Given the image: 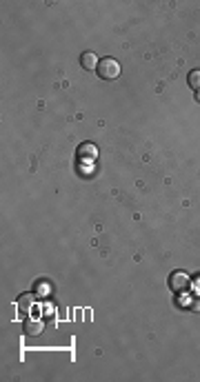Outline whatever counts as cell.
Wrapping results in <instances>:
<instances>
[{
    "label": "cell",
    "instance_id": "cell-1",
    "mask_svg": "<svg viewBox=\"0 0 200 382\" xmlns=\"http://www.w3.org/2000/svg\"><path fill=\"white\" fill-rule=\"evenodd\" d=\"M96 73L103 80H116L120 76V65H118V60H113V58H103L98 63L96 67Z\"/></svg>",
    "mask_w": 200,
    "mask_h": 382
},
{
    "label": "cell",
    "instance_id": "cell-7",
    "mask_svg": "<svg viewBox=\"0 0 200 382\" xmlns=\"http://www.w3.org/2000/svg\"><path fill=\"white\" fill-rule=\"evenodd\" d=\"M18 307H20V311H29L31 307H33V296H31V293H25V296H20Z\"/></svg>",
    "mask_w": 200,
    "mask_h": 382
},
{
    "label": "cell",
    "instance_id": "cell-8",
    "mask_svg": "<svg viewBox=\"0 0 200 382\" xmlns=\"http://www.w3.org/2000/svg\"><path fill=\"white\" fill-rule=\"evenodd\" d=\"M191 309H193V311H200V298H193V303H191Z\"/></svg>",
    "mask_w": 200,
    "mask_h": 382
},
{
    "label": "cell",
    "instance_id": "cell-4",
    "mask_svg": "<svg viewBox=\"0 0 200 382\" xmlns=\"http://www.w3.org/2000/svg\"><path fill=\"white\" fill-rule=\"evenodd\" d=\"M43 320H36V318H27L25 320V325H23V329L27 336H40L43 333Z\"/></svg>",
    "mask_w": 200,
    "mask_h": 382
},
{
    "label": "cell",
    "instance_id": "cell-5",
    "mask_svg": "<svg viewBox=\"0 0 200 382\" xmlns=\"http://www.w3.org/2000/svg\"><path fill=\"white\" fill-rule=\"evenodd\" d=\"M98 63L100 60L93 56V51H85V53H80V67L83 69H87V71H93L98 67Z\"/></svg>",
    "mask_w": 200,
    "mask_h": 382
},
{
    "label": "cell",
    "instance_id": "cell-3",
    "mask_svg": "<svg viewBox=\"0 0 200 382\" xmlns=\"http://www.w3.org/2000/svg\"><path fill=\"white\" fill-rule=\"evenodd\" d=\"M169 287H171L173 291H183V289H187V287H189V276H187V273H183V271H173L171 278H169Z\"/></svg>",
    "mask_w": 200,
    "mask_h": 382
},
{
    "label": "cell",
    "instance_id": "cell-6",
    "mask_svg": "<svg viewBox=\"0 0 200 382\" xmlns=\"http://www.w3.org/2000/svg\"><path fill=\"white\" fill-rule=\"evenodd\" d=\"M187 83H189L191 89H196V93H198V91H200V69L189 71V76H187Z\"/></svg>",
    "mask_w": 200,
    "mask_h": 382
},
{
    "label": "cell",
    "instance_id": "cell-2",
    "mask_svg": "<svg viewBox=\"0 0 200 382\" xmlns=\"http://www.w3.org/2000/svg\"><path fill=\"white\" fill-rule=\"evenodd\" d=\"M76 156L80 160H96L98 158V147L93 143H83V145H78Z\"/></svg>",
    "mask_w": 200,
    "mask_h": 382
}]
</instances>
